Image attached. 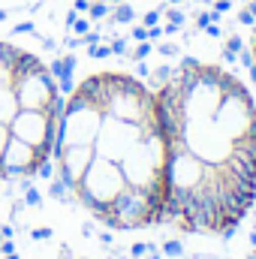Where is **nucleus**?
I'll list each match as a JSON object with an SVG mask.
<instances>
[{
    "label": "nucleus",
    "instance_id": "1",
    "mask_svg": "<svg viewBox=\"0 0 256 259\" xmlns=\"http://www.w3.org/2000/svg\"><path fill=\"white\" fill-rule=\"evenodd\" d=\"M157 94L166 145V220L226 235L256 199V100L241 78L184 61Z\"/></svg>",
    "mask_w": 256,
    "mask_h": 259
},
{
    "label": "nucleus",
    "instance_id": "2",
    "mask_svg": "<svg viewBox=\"0 0 256 259\" xmlns=\"http://www.w3.org/2000/svg\"><path fill=\"white\" fill-rule=\"evenodd\" d=\"M55 160L75 202L112 229L166 220V145L157 94L127 72H94L66 97Z\"/></svg>",
    "mask_w": 256,
    "mask_h": 259
},
{
    "label": "nucleus",
    "instance_id": "3",
    "mask_svg": "<svg viewBox=\"0 0 256 259\" xmlns=\"http://www.w3.org/2000/svg\"><path fill=\"white\" fill-rule=\"evenodd\" d=\"M61 91L33 52L0 39V178H33L55 154Z\"/></svg>",
    "mask_w": 256,
    "mask_h": 259
},
{
    "label": "nucleus",
    "instance_id": "4",
    "mask_svg": "<svg viewBox=\"0 0 256 259\" xmlns=\"http://www.w3.org/2000/svg\"><path fill=\"white\" fill-rule=\"evenodd\" d=\"M253 75H256V33H253Z\"/></svg>",
    "mask_w": 256,
    "mask_h": 259
}]
</instances>
